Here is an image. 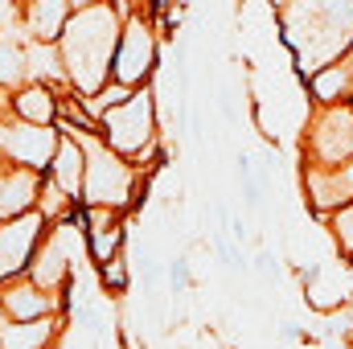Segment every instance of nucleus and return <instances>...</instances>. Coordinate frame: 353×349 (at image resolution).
I'll use <instances>...</instances> for the list:
<instances>
[{
	"label": "nucleus",
	"instance_id": "1",
	"mask_svg": "<svg viewBox=\"0 0 353 349\" xmlns=\"http://www.w3.org/2000/svg\"><path fill=\"white\" fill-rule=\"evenodd\" d=\"M279 29L296 66L312 79L353 54V0H279Z\"/></svg>",
	"mask_w": 353,
	"mask_h": 349
},
{
	"label": "nucleus",
	"instance_id": "2",
	"mask_svg": "<svg viewBox=\"0 0 353 349\" xmlns=\"http://www.w3.org/2000/svg\"><path fill=\"white\" fill-rule=\"evenodd\" d=\"M123 37V17L111 4H94V8H79L70 17V25L58 37L70 87H79V94H99L111 83V66H115V50Z\"/></svg>",
	"mask_w": 353,
	"mask_h": 349
},
{
	"label": "nucleus",
	"instance_id": "3",
	"mask_svg": "<svg viewBox=\"0 0 353 349\" xmlns=\"http://www.w3.org/2000/svg\"><path fill=\"white\" fill-rule=\"evenodd\" d=\"M66 136H74L83 144V157H87V185H83V201L90 210H123L132 201V189H136V173L132 165L107 144V140H94L90 132H74L70 123H62Z\"/></svg>",
	"mask_w": 353,
	"mask_h": 349
},
{
	"label": "nucleus",
	"instance_id": "4",
	"mask_svg": "<svg viewBox=\"0 0 353 349\" xmlns=\"http://www.w3.org/2000/svg\"><path fill=\"white\" fill-rule=\"evenodd\" d=\"M99 132L119 157H144L152 148V136H157V94H152V87L136 90L123 107L103 111Z\"/></svg>",
	"mask_w": 353,
	"mask_h": 349
},
{
	"label": "nucleus",
	"instance_id": "5",
	"mask_svg": "<svg viewBox=\"0 0 353 349\" xmlns=\"http://www.w3.org/2000/svg\"><path fill=\"white\" fill-rule=\"evenodd\" d=\"M87 251H90L87 226H70V222H62V226H54V230L46 235L41 251L33 255L29 279H33L37 288H46V292H54V288H62V283L74 279L79 259H83Z\"/></svg>",
	"mask_w": 353,
	"mask_h": 349
},
{
	"label": "nucleus",
	"instance_id": "6",
	"mask_svg": "<svg viewBox=\"0 0 353 349\" xmlns=\"http://www.w3.org/2000/svg\"><path fill=\"white\" fill-rule=\"evenodd\" d=\"M304 152L312 169H341L345 161H353V107H321V115L308 123Z\"/></svg>",
	"mask_w": 353,
	"mask_h": 349
},
{
	"label": "nucleus",
	"instance_id": "7",
	"mask_svg": "<svg viewBox=\"0 0 353 349\" xmlns=\"http://www.w3.org/2000/svg\"><path fill=\"white\" fill-rule=\"evenodd\" d=\"M62 148V132L54 128H41V123H29V119H12V123H0V157L12 161V165H25V169H50L54 157Z\"/></svg>",
	"mask_w": 353,
	"mask_h": 349
},
{
	"label": "nucleus",
	"instance_id": "8",
	"mask_svg": "<svg viewBox=\"0 0 353 349\" xmlns=\"http://www.w3.org/2000/svg\"><path fill=\"white\" fill-rule=\"evenodd\" d=\"M152 70H157V37H152V25L144 17H128L123 21V37H119V50H115L111 79L136 90L152 79Z\"/></svg>",
	"mask_w": 353,
	"mask_h": 349
},
{
	"label": "nucleus",
	"instance_id": "9",
	"mask_svg": "<svg viewBox=\"0 0 353 349\" xmlns=\"http://www.w3.org/2000/svg\"><path fill=\"white\" fill-rule=\"evenodd\" d=\"M41 226H46V214H41V210L21 214V218H12V222H4V226H0V288H4V283H12L21 271H29V267H33Z\"/></svg>",
	"mask_w": 353,
	"mask_h": 349
},
{
	"label": "nucleus",
	"instance_id": "10",
	"mask_svg": "<svg viewBox=\"0 0 353 349\" xmlns=\"http://www.w3.org/2000/svg\"><path fill=\"white\" fill-rule=\"evenodd\" d=\"M304 296L312 308L333 312L353 300V267L350 263H312L308 279H304Z\"/></svg>",
	"mask_w": 353,
	"mask_h": 349
},
{
	"label": "nucleus",
	"instance_id": "11",
	"mask_svg": "<svg viewBox=\"0 0 353 349\" xmlns=\"http://www.w3.org/2000/svg\"><path fill=\"white\" fill-rule=\"evenodd\" d=\"M37 197H41L37 169H25V165L4 161V169H0V226L12 222V218H21V214H33L37 210Z\"/></svg>",
	"mask_w": 353,
	"mask_h": 349
},
{
	"label": "nucleus",
	"instance_id": "12",
	"mask_svg": "<svg viewBox=\"0 0 353 349\" xmlns=\"http://www.w3.org/2000/svg\"><path fill=\"white\" fill-rule=\"evenodd\" d=\"M58 308V296L37 288L33 279H12L0 288V312L8 321H41V317H54Z\"/></svg>",
	"mask_w": 353,
	"mask_h": 349
},
{
	"label": "nucleus",
	"instance_id": "13",
	"mask_svg": "<svg viewBox=\"0 0 353 349\" xmlns=\"http://www.w3.org/2000/svg\"><path fill=\"white\" fill-rule=\"evenodd\" d=\"M74 4L70 0H25V25L33 41H58L62 29L70 25Z\"/></svg>",
	"mask_w": 353,
	"mask_h": 349
},
{
	"label": "nucleus",
	"instance_id": "14",
	"mask_svg": "<svg viewBox=\"0 0 353 349\" xmlns=\"http://www.w3.org/2000/svg\"><path fill=\"white\" fill-rule=\"evenodd\" d=\"M58 337V317L41 321H8L0 312V349H46Z\"/></svg>",
	"mask_w": 353,
	"mask_h": 349
},
{
	"label": "nucleus",
	"instance_id": "15",
	"mask_svg": "<svg viewBox=\"0 0 353 349\" xmlns=\"http://www.w3.org/2000/svg\"><path fill=\"white\" fill-rule=\"evenodd\" d=\"M308 87H312V99H316L321 107H337V103L353 99V54H345V58L333 62V66H325L321 74H312Z\"/></svg>",
	"mask_w": 353,
	"mask_h": 349
},
{
	"label": "nucleus",
	"instance_id": "16",
	"mask_svg": "<svg viewBox=\"0 0 353 349\" xmlns=\"http://www.w3.org/2000/svg\"><path fill=\"white\" fill-rule=\"evenodd\" d=\"M50 177H54L70 197H79L83 185H87V157H83V144H79L74 136H66V132H62V148H58V157H54V165H50Z\"/></svg>",
	"mask_w": 353,
	"mask_h": 349
},
{
	"label": "nucleus",
	"instance_id": "17",
	"mask_svg": "<svg viewBox=\"0 0 353 349\" xmlns=\"http://www.w3.org/2000/svg\"><path fill=\"white\" fill-rule=\"evenodd\" d=\"M12 111L17 119H29V123H41V128H54L58 119V99L46 83H33V87H21L12 99Z\"/></svg>",
	"mask_w": 353,
	"mask_h": 349
},
{
	"label": "nucleus",
	"instance_id": "18",
	"mask_svg": "<svg viewBox=\"0 0 353 349\" xmlns=\"http://www.w3.org/2000/svg\"><path fill=\"white\" fill-rule=\"evenodd\" d=\"M90 259L94 263H111L115 259V251H119V243H123V226L119 222H111V210H90Z\"/></svg>",
	"mask_w": 353,
	"mask_h": 349
},
{
	"label": "nucleus",
	"instance_id": "19",
	"mask_svg": "<svg viewBox=\"0 0 353 349\" xmlns=\"http://www.w3.org/2000/svg\"><path fill=\"white\" fill-rule=\"evenodd\" d=\"M29 74L37 79V83H70V74H66V62H62V50H58V41H29Z\"/></svg>",
	"mask_w": 353,
	"mask_h": 349
},
{
	"label": "nucleus",
	"instance_id": "20",
	"mask_svg": "<svg viewBox=\"0 0 353 349\" xmlns=\"http://www.w3.org/2000/svg\"><path fill=\"white\" fill-rule=\"evenodd\" d=\"M29 74V54L12 41V33H0V87H17Z\"/></svg>",
	"mask_w": 353,
	"mask_h": 349
},
{
	"label": "nucleus",
	"instance_id": "21",
	"mask_svg": "<svg viewBox=\"0 0 353 349\" xmlns=\"http://www.w3.org/2000/svg\"><path fill=\"white\" fill-rule=\"evenodd\" d=\"M70 201H74V197H70V193H66V189H62V185H58L54 177H46V185H41V201H37V210H41L46 218H58V214H66V210H70Z\"/></svg>",
	"mask_w": 353,
	"mask_h": 349
},
{
	"label": "nucleus",
	"instance_id": "22",
	"mask_svg": "<svg viewBox=\"0 0 353 349\" xmlns=\"http://www.w3.org/2000/svg\"><path fill=\"white\" fill-rule=\"evenodd\" d=\"M132 94H136L132 87H123V83H115V79H111V83L99 90V94H90L87 107L94 111V115H103V111H111V107H123V103H128Z\"/></svg>",
	"mask_w": 353,
	"mask_h": 349
},
{
	"label": "nucleus",
	"instance_id": "23",
	"mask_svg": "<svg viewBox=\"0 0 353 349\" xmlns=\"http://www.w3.org/2000/svg\"><path fill=\"white\" fill-rule=\"evenodd\" d=\"M329 230H333V239H337L341 255H353V201L329 214Z\"/></svg>",
	"mask_w": 353,
	"mask_h": 349
},
{
	"label": "nucleus",
	"instance_id": "24",
	"mask_svg": "<svg viewBox=\"0 0 353 349\" xmlns=\"http://www.w3.org/2000/svg\"><path fill=\"white\" fill-rule=\"evenodd\" d=\"M25 21V0H0V33L17 29Z\"/></svg>",
	"mask_w": 353,
	"mask_h": 349
},
{
	"label": "nucleus",
	"instance_id": "25",
	"mask_svg": "<svg viewBox=\"0 0 353 349\" xmlns=\"http://www.w3.org/2000/svg\"><path fill=\"white\" fill-rule=\"evenodd\" d=\"M123 263H128V259H119V255H115L111 263H103V279H107L115 292H123V288H128V267H123Z\"/></svg>",
	"mask_w": 353,
	"mask_h": 349
},
{
	"label": "nucleus",
	"instance_id": "26",
	"mask_svg": "<svg viewBox=\"0 0 353 349\" xmlns=\"http://www.w3.org/2000/svg\"><path fill=\"white\" fill-rule=\"evenodd\" d=\"M169 283H173V292H185V288H189V259L169 263Z\"/></svg>",
	"mask_w": 353,
	"mask_h": 349
},
{
	"label": "nucleus",
	"instance_id": "27",
	"mask_svg": "<svg viewBox=\"0 0 353 349\" xmlns=\"http://www.w3.org/2000/svg\"><path fill=\"white\" fill-rule=\"evenodd\" d=\"M259 275H275V259H271V251H259Z\"/></svg>",
	"mask_w": 353,
	"mask_h": 349
},
{
	"label": "nucleus",
	"instance_id": "28",
	"mask_svg": "<svg viewBox=\"0 0 353 349\" xmlns=\"http://www.w3.org/2000/svg\"><path fill=\"white\" fill-rule=\"evenodd\" d=\"M70 4H74V12H79V8H94V4H107V0H70Z\"/></svg>",
	"mask_w": 353,
	"mask_h": 349
},
{
	"label": "nucleus",
	"instance_id": "29",
	"mask_svg": "<svg viewBox=\"0 0 353 349\" xmlns=\"http://www.w3.org/2000/svg\"><path fill=\"white\" fill-rule=\"evenodd\" d=\"M341 177H345V185L353 189V161H345V165H341Z\"/></svg>",
	"mask_w": 353,
	"mask_h": 349
}]
</instances>
